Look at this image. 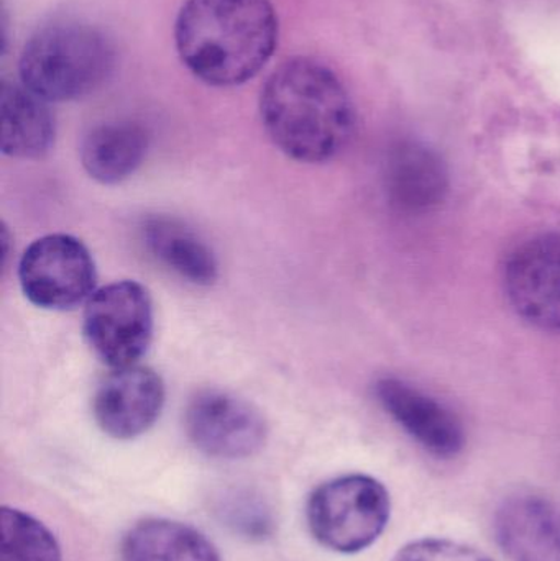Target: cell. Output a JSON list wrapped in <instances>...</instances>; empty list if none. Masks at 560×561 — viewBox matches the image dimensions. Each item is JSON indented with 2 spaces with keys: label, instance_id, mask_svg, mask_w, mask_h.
Listing matches in <instances>:
<instances>
[{
  "label": "cell",
  "instance_id": "obj_8",
  "mask_svg": "<svg viewBox=\"0 0 560 561\" xmlns=\"http://www.w3.org/2000/svg\"><path fill=\"white\" fill-rule=\"evenodd\" d=\"M505 289L519 317L560 333V236L548 233L526 240L510 255Z\"/></svg>",
  "mask_w": 560,
  "mask_h": 561
},
{
  "label": "cell",
  "instance_id": "obj_10",
  "mask_svg": "<svg viewBox=\"0 0 560 561\" xmlns=\"http://www.w3.org/2000/svg\"><path fill=\"white\" fill-rule=\"evenodd\" d=\"M493 533L508 561H560V503L516 491L496 507Z\"/></svg>",
  "mask_w": 560,
  "mask_h": 561
},
{
  "label": "cell",
  "instance_id": "obj_13",
  "mask_svg": "<svg viewBox=\"0 0 560 561\" xmlns=\"http://www.w3.org/2000/svg\"><path fill=\"white\" fill-rule=\"evenodd\" d=\"M2 112V153L16 160H36L52 150L55 118L46 101L20 82H3L0 92Z\"/></svg>",
  "mask_w": 560,
  "mask_h": 561
},
{
  "label": "cell",
  "instance_id": "obj_7",
  "mask_svg": "<svg viewBox=\"0 0 560 561\" xmlns=\"http://www.w3.org/2000/svg\"><path fill=\"white\" fill-rule=\"evenodd\" d=\"M191 444L217 460H243L265 447L268 425L255 405L219 389L197 392L184 414Z\"/></svg>",
  "mask_w": 560,
  "mask_h": 561
},
{
  "label": "cell",
  "instance_id": "obj_4",
  "mask_svg": "<svg viewBox=\"0 0 560 561\" xmlns=\"http://www.w3.org/2000/svg\"><path fill=\"white\" fill-rule=\"evenodd\" d=\"M391 497L377 478L352 473L319 484L306 501L312 539L329 552L357 556L387 529Z\"/></svg>",
  "mask_w": 560,
  "mask_h": 561
},
{
  "label": "cell",
  "instance_id": "obj_19",
  "mask_svg": "<svg viewBox=\"0 0 560 561\" xmlns=\"http://www.w3.org/2000/svg\"><path fill=\"white\" fill-rule=\"evenodd\" d=\"M229 523L239 533L245 534L253 539H265L272 527L268 511L262 504L250 501L249 497L242 501H233L229 506Z\"/></svg>",
  "mask_w": 560,
  "mask_h": 561
},
{
  "label": "cell",
  "instance_id": "obj_9",
  "mask_svg": "<svg viewBox=\"0 0 560 561\" xmlns=\"http://www.w3.org/2000/svg\"><path fill=\"white\" fill-rule=\"evenodd\" d=\"M164 385L157 371L134 365L112 369L94 396L99 428L115 440H134L153 427L164 405Z\"/></svg>",
  "mask_w": 560,
  "mask_h": 561
},
{
  "label": "cell",
  "instance_id": "obj_14",
  "mask_svg": "<svg viewBox=\"0 0 560 561\" xmlns=\"http://www.w3.org/2000/svg\"><path fill=\"white\" fill-rule=\"evenodd\" d=\"M148 144V131L137 122H107L85 135L81 163L85 173L98 183L118 184L141 167Z\"/></svg>",
  "mask_w": 560,
  "mask_h": 561
},
{
  "label": "cell",
  "instance_id": "obj_5",
  "mask_svg": "<svg viewBox=\"0 0 560 561\" xmlns=\"http://www.w3.org/2000/svg\"><path fill=\"white\" fill-rule=\"evenodd\" d=\"M92 352L112 369L138 365L153 339V304L137 280H117L95 290L82 322Z\"/></svg>",
  "mask_w": 560,
  "mask_h": 561
},
{
  "label": "cell",
  "instance_id": "obj_15",
  "mask_svg": "<svg viewBox=\"0 0 560 561\" xmlns=\"http://www.w3.org/2000/svg\"><path fill=\"white\" fill-rule=\"evenodd\" d=\"M122 561H224L199 530L178 520H138L122 539Z\"/></svg>",
  "mask_w": 560,
  "mask_h": 561
},
{
  "label": "cell",
  "instance_id": "obj_12",
  "mask_svg": "<svg viewBox=\"0 0 560 561\" xmlns=\"http://www.w3.org/2000/svg\"><path fill=\"white\" fill-rule=\"evenodd\" d=\"M387 193L397 209L421 214L446 199L449 176L436 151L420 144H401L388 157Z\"/></svg>",
  "mask_w": 560,
  "mask_h": 561
},
{
  "label": "cell",
  "instance_id": "obj_18",
  "mask_svg": "<svg viewBox=\"0 0 560 561\" xmlns=\"http://www.w3.org/2000/svg\"><path fill=\"white\" fill-rule=\"evenodd\" d=\"M391 561H493L482 550L449 539H420L398 550Z\"/></svg>",
  "mask_w": 560,
  "mask_h": 561
},
{
  "label": "cell",
  "instance_id": "obj_3",
  "mask_svg": "<svg viewBox=\"0 0 560 561\" xmlns=\"http://www.w3.org/2000/svg\"><path fill=\"white\" fill-rule=\"evenodd\" d=\"M114 43L102 30L76 20L49 23L33 33L20 56L22 84L46 102L85 98L115 69Z\"/></svg>",
  "mask_w": 560,
  "mask_h": 561
},
{
  "label": "cell",
  "instance_id": "obj_6",
  "mask_svg": "<svg viewBox=\"0 0 560 561\" xmlns=\"http://www.w3.org/2000/svg\"><path fill=\"white\" fill-rule=\"evenodd\" d=\"M19 280L33 306L71 310L95 293L94 260L72 236L52 233L35 240L20 259Z\"/></svg>",
  "mask_w": 560,
  "mask_h": 561
},
{
  "label": "cell",
  "instance_id": "obj_11",
  "mask_svg": "<svg viewBox=\"0 0 560 561\" xmlns=\"http://www.w3.org/2000/svg\"><path fill=\"white\" fill-rule=\"evenodd\" d=\"M377 398L393 421L436 458H454L466 444L459 419L436 399L400 379L377 382Z\"/></svg>",
  "mask_w": 560,
  "mask_h": 561
},
{
  "label": "cell",
  "instance_id": "obj_16",
  "mask_svg": "<svg viewBox=\"0 0 560 561\" xmlns=\"http://www.w3.org/2000/svg\"><path fill=\"white\" fill-rule=\"evenodd\" d=\"M145 245L164 268L194 286H210L219 276L216 255L180 220L153 217L144 227Z\"/></svg>",
  "mask_w": 560,
  "mask_h": 561
},
{
  "label": "cell",
  "instance_id": "obj_1",
  "mask_svg": "<svg viewBox=\"0 0 560 561\" xmlns=\"http://www.w3.org/2000/svg\"><path fill=\"white\" fill-rule=\"evenodd\" d=\"M260 115L270 140L299 163L338 157L355 130V107L339 76L308 56L282 62L266 79Z\"/></svg>",
  "mask_w": 560,
  "mask_h": 561
},
{
  "label": "cell",
  "instance_id": "obj_2",
  "mask_svg": "<svg viewBox=\"0 0 560 561\" xmlns=\"http://www.w3.org/2000/svg\"><path fill=\"white\" fill-rule=\"evenodd\" d=\"M183 65L214 88L255 78L278 45V16L270 0H186L174 23Z\"/></svg>",
  "mask_w": 560,
  "mask_h": 561
},
{
  "label": "cell",
  "instance_id": "obj_17",
  "mask_svg": "<svg viewBox=\"0 0 560 561\" xmlns=\"http://www.w3.org/2000/svg\"><path fill=\"white\" fill-rule=\"evenodd\" d=\"M0 561H62L55 534L19 507L0 511Z\"/></svg>",
  "mask_w": 560,
  "mask_h": 561
}]
</instances>
